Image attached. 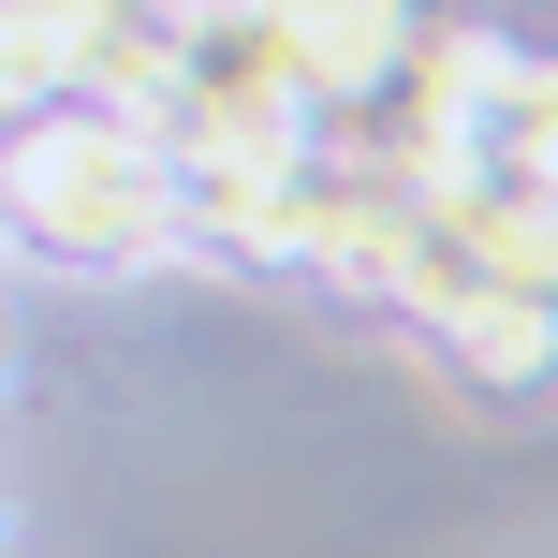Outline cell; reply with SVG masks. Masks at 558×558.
Listing matches in <instances>:
<instances>
[{
  "mask_svg": "<svg viewBox=\"0 0 558 558\" xmlns=\"http://www.w3.org/2000/svg\"><path fill=\"white\" fill-rule=\"evenodd\" d=\"M0 235L45 251L59 279H133V265L192 251L177 235V162L118 118H74V104L0 133Z\"/></svg>",
  "mask_w": 558,
  "mask_h": 558,
  "instance_id": "cell-1",
  "label": "cell"
},
{
  "mask_svg": "<svg viewBox=\"0 0 558 558\" xmlns=\"http://www.w3.org/2000/svg\"><path fill=\"white\" fill-rule=\"evenodd\" d=\"M251 15H265V45L279 59H294V88H308V104H353V88H383L397 74V45H412V0H251Z\"/></svg>",
  "mask_w": 558,
  "mask_h": 558,
  "instance_id": "cell-2",
  "label": "cell"
},
{
  "mask_svg": "<svg viewBox=\"0 0 558 558\" xmlns=\"http://www.w3.org/2000/svg\"><path fill=\"white\" fill-rule=\"evenodd\" d=\"M441 367H471L485 397H530L544 367H558V308L530 294V279H485V294L441 308Z\"/></svg>",
  "mask_w": 558,
  "mask_h": 558,
  "instance_id": "cell-3",
  "label": "cell"
},
{
  "mask_svg": "<svg viewBox=\"0 0 558 558\" xmlns=\"http://www.w3.org/2000/svg\"><path fill=\"white\" fill-rule=\"evenodd\" d=\"M88 15H104V0H0V133H15V118H45L59 88H74Z\"/></svg>",
  "mask_w": 558,
  "mask_h": 558,
  "instance_id": "cell-4",
  "label": "cell"
}]
</instances>
